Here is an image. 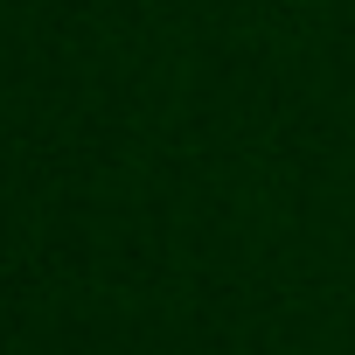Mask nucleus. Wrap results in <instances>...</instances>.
I'll return each instance as SVG.
<instances>
[]
</instances>
